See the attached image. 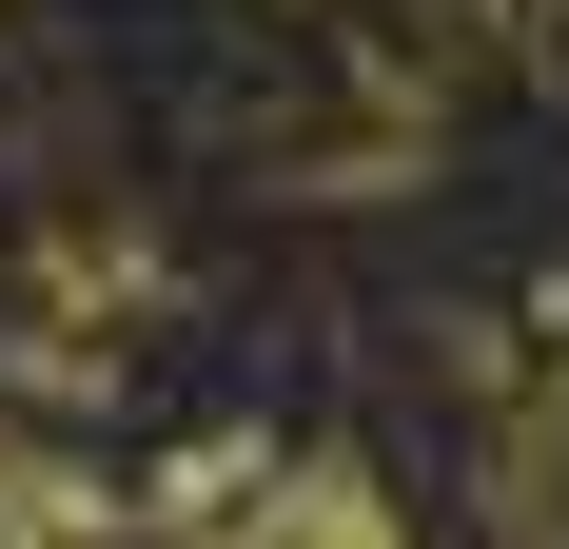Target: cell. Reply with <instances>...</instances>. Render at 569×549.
<instances>
[{
	"label": "cell",
	"mask_w": 569,
	"mask_h": 549,
	"mask_svg": "<svg viewBox=\"0 0 569 549\" xmlns=\"http://www.w3.org/2000/svg\"><path fill=\"white\" fill-rule=\"evenodd\" d=\"M177 530L197 549H412V510L353 451H217V471H177Z\"/></svg>",
	"instance_id": "obj_1"
}]
</instances>
